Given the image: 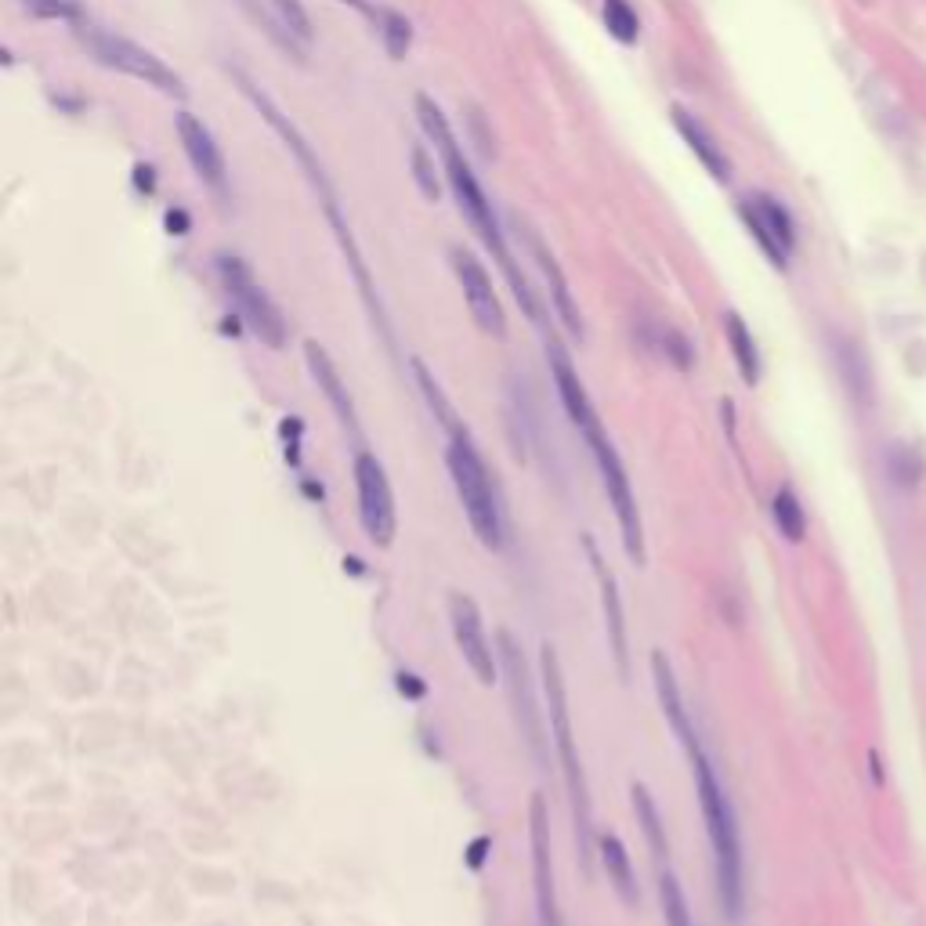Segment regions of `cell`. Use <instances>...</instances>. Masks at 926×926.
Returning <instances> with one entry per match:
<instances>
[{"instance_id": "obj_1", "label": "cell", "mask_w": 926, "mask_h": 926, "mask_svg": "<svg viewBox=\"0 0 926 926\" xmlns=\"http://www.w3.org/2000/svg\"><path fill=\"white\" fill-rule=\"evenodd\" d=\"M547 362H550V377H554V388L561 395V406H565L568 420L583 435L586 449L594 456L597 474H601V485H605V496L612 503L615 521H619V532H623V550L626 558L634 565H644V525H641V511H637V496L630 489V478H626V467L615 453L612 438H608L601 416H597L594 402L586 395L583 380H579L576 366L568 359V351L558 341H547Z\"/></svg>"}, {"instance_id": "obj_2", "label": "cell", "mask_w": 926, "mask_h": 926, "mask_svg": "<svg viewBox=\"0 0 926 926\" xmlns=\"http://www.w3.org/2000/svg\"><path fill=\"white\" fill-rule=\"evenodd\" d=\"M416 116H420V127H424L427 138L435 142L438 156H442L445 178H449V185H453V196H456V203H460V210L467 214V221L474 225V232L482 236V243L489 246V254L500 261L503 275H507V283H511L514 297H518V304L525 308V315L539 322L536 293L529 290L525 275H521L518 265H514L511 250H507V239H503L500 221H496V214H492L489 196H485L482 185H478V178H474L471 163H467V156H463V149H460V142H456V134H453V127H449V120H445V113L427 95H420L416 98Z\"/></svg>"}, {"instance_id": "obj_3", "label": "cell", "mask_w": 926, "mask_h": 926, "mask_svg": "<svg viewBox=\"0 0 926 926\" xmlns=\"http://www.w3.org/2000/svg\"><path fill=\"white\" fill-rule=\"evenodd\" d=\"M539 681H543V699H547V724L550 738L558 746L561 775H565L568 804H572V832H576V861L583 876H594L597 858V832H594V804H590V785H586L583 756L576 749V731H572V709H568L565 673L554 644L543 641L539 648Z\"/></svg>"}, {"instance_id": "obj_4", "label": "cell", "mask_w": 926, "mask_h": 926, "mask_svg": "<svg viewBox=\"0 0 926 926\" xmlns=\"http://www.w3.org/2000/svg\"><path fill=\"white\" fill-rule=\"evenodd\" d=\"M688 753L691 778H695V796L702 807V822H706L709 847H713V869H717V894L728 919L742 916V840H738L735 807H731L717 771L709 764L706 749L699 742V731L681 742Z\"/></svg>"}, {"instance_id": "obj_5", "label": "cell", "mask_w": 926, "mask_h": 926, "mask_svg": "<svg viewBox=\"0 0 926 926\" xmlns=\"http://www.w3.org/2000/svg\"><path fill=\"white\" fill-rule=\"evenodd\" d=\"M449 478H453V489L463 503V514L471 521L478 543L489 550H503V539H507V521H503V507L500 496H496V485H492V474L485 467L478 445L471 442L467 427H456L449 431Z\"/></svg>"}, {"instance_id": "obj_6", "label": "cell", "mask_w": 926, "mask_h": 926, "mask_svg": "<svg viewBox=\"0 0 926 926\" xmlns=\"http://www.w3.org/2000/svg\"><path fill=\"white\" fill-rule=\"evenodd\" d=\"M76 40H80L87 55L95 58V62H102L105 69L134 76V80H142L145 87H156V91L167 98L189 95V91H185V80H181L163 58H156L149 48L120 37L113 29H102V26H95V22H80V26H76Z\"/></svg>"}, {"instance_id": "obj_7", "label": "cell", "mask_w": 926, "mask_h": 926, "mask_svg": "<svg viewBox=\"0 0 926 926\" xmlns=\"http://www.w3.org/2000/svg\"><path fill=\"white\" fill-rule=\"evenodd\" d=\"M218 275H221V283H225L228 297H232V304H236L239 319L250 326V333H254L257 341L268 344V348H283L286 319H283V312H279V304L265 293V286L257 283L254 272L246 268V261H239V257H232V254H221Z\"/></svg>"}, {"instance_id": "obj_8", "label": "cell", "mask_w": 926, "mask_h": 926, "mask_svg": "<svg viewBox=\"0 0 926 926\" xmlns=\"http://www.w3.org/2000/svg\"><path fill=\"white\" fill-rule=\"evenodd\" d=\"M355 489H359V518L366 529L369 543L377 547H391L398 529L395 514V492H391L388 471L373 453L355 456Z\"/></svg>"}, {"instance_id": "obj_9", "label": "cell", "mask_w": 926, "mask_h": 926, "mask_svg": "<svg viewBox=\"0 0 926 926\" xmlns=\"http://www.w3.org/2000/svg\"><path fill=\"white\" fill-rule=\"evenodd\" d=\"M738 210H742V221H746V228L760 243V250L771 257V265L775 268L789 265V257L796 250V221L782 199L767 196V192H753V196L742 199Z\"/></svg>"}, {"instance_id": "obj_10", "label": "cell", "mask_w": 926, "mask_h": 926, "mask_svg": "<svg viewBox=\"0 0 926 926\" xmlns=\"http://www.w3.org/2000/svg\"><path fill=\"white\" fill-rule=\"evenodd\" d=\"M449 626H453L456 648H460L467 670L478 677V684H496L500 677V652H492L489 637H485L482 612L467 594H449Z\"/></svg>"}, {"instance_id": "obj_11", "label": "cell", "mask_w": 926, "mask_h": 926, "mask_svg": "<svg viewBox=\"0 0 926 926\" xmlns=\"http://www.w3.org/2000/svg\"><path fill=\"white\" fill-rule=\"evenodd\" d=\"M525 648L518 644V637L511 630H500V666L507 673V691H511L514 702V717H518V728L529 742V749L536 756H543V720L547 713H539L536 695H532V681H529V666H525Z\"/></svg>"}, {"instance_id": "obj_12", "label": "cell", "mask_w": 926, "mask_h": 926, "mask_svg": "<svg viewBox=\"0 0 926 926\" xmlns=\"http://www.w3.org/2000/svg\"><path fill=\"white\" fill-rule=\"evenodd\" d=\"M529 840H532V883H536L539 926H565L558 905V883H554V854H550V818L543 796H532L529 807Z\"/></svg>"}, {"instance_id": "obj_13", "label": "cell", "mask_w": 926, "mask_h": 926, "mask_svg": "<svg viewBox=\"0 0 926 926\" xmlns=\"http://www.w3.org/2000/svg\"><path fill=\"white\" fill-rule=\"evenodd\" d=\"M453 268L456 279L463 286V297H467V308H471L474 322L482 326L489 337H507V315H503V304L492 290L489 272L482 268V261L467 250H453Z\"/></svg>"}, {"instance_id": "obj_14", "label": "cell", "mask_w": 926, "mask_h": 926, "mask_svg": "<svg viewBox=\"0 0 926 926\" xmlns=\"http://www.w3.org/2000/svg\"><path fill=\"white\" fill-rule=\"evenodd\" d=\"M583 547L590 554V565H594L597 576V590H601V612H605V630H608V648H612V659L619 666V673H630V652H626V619H623V601H619V583H615L612 568L605 565L601 550H597L594 536H583Z\"/></svg>"}, {"instance_id": "obj_15", "label": "cell", "mask_w": 926, "mask_h": 926, "mask_svg": "<svg viewBox=\"0 0 926 926\" xmlns=\"http://www.w3.org/2000/svg\"><path fill=\"white\" fill-rule=\"evenodd\" d=\"M178 138H181V145H185V156H189L192 171L207 181L214 192H225V185H228L225 156H221L214 134L207 131V123L196 120L192 113H181L178 116Z\"/></svg>"}, {"instance_id": "obj_16", "label": "cell", "mask_w": 926, "mask_h": 926, "mask_svg": "<svg viewBox=\"0 0 926 926\" xmlns=\"http://www.w3.org/2000/svg\"><path fill=\"white\" fill-rule=\"evenodd\" d=\"M304 359H308V369H312L315 384H319V391L333 406V413L341 416V424L355 435V431H359V416H355L351 395H348V388H344V380H341V373H337V366H333V359L326 355V348L315 344V341H308L304 344Z\"/></svg>"}, {"instance_id": "obj_17", "label": "cell", "mask_w": 926, "mask_h": 926, "mask_svg": "<svg viewBox=\"0 0 926 926\" xmlns=\"http://www.w3.org/2000/svg\"><path fill=\"white\" fill-rule=\"evenodd\" d=\"M673 123H677V131H681L684 142L691 145V152L702 160V167H706L717 181H728L731 178L728 152H724V145L706 131V123H702L695 113H688V109H681V105H673Z\"/></svg>"}, {"instance_id": "obj_18", "label": "cell", "mask_w": 926, "mask_h": 926, "mask_svg": "<svg viewBox=\"0 0 926 926\" xmlns=\"http://www.w3.org/2000/svg\"><path fill=\"white\" fill-rule=\"evenodd\" d=\"M652 677H655V695H659L662 717H666V724H670L673 735L684 742L688 735H695V724H691L688 709H684L681 684H677V677H673L670 659H666V652H659V648L652 652Z\"/></svg>"}, {"instance_id": "obj_19", "label": "cell", "mask_w": 926, "mask_h": 926, "mask_svg": "<svg viewBox=\"0 0 926 926\" xmlns=\"http://www.w3.org/2000/svg\"><path fill=\"white\" fill-rule=\"evenodd\" d=\"M597 854H601V865H605L608 883L615 887L619 901L626 908L641 905V890H637V876L634 865H630V854H626V843L615 832H597Z\"/></svg>"}, {"instance_id": "obj_20", "label": "cell", "mask_w": 926, "mask_h": 926, "mask_svg": "<svg viewBox=\"0 0 926 926\" xmlns=\"http://www.w3.org/2000/svg\"><path fill=\"white\" fill-rule=\"evenodd\" d=\"M529 246H532V254H536L539 268H543V279H547V286H550V301L558 308L565 330L572 333V337H583V315H579L576 301H572V293H568V283H565V275H561L558 261H554V254H550L536 236H529Z\"/></svg>"}, {"instance_id": "obj_21", "label": "cell", "mask_w": 926, "mask_h": 926, "mask_svg": "<svg viewBox=\"0 0 926 926\" xmlns=\"http://www.w3.org/2000/svg\"><path fill=\"white\" fill-rule=\"evenodd\" d=\"M630 796H634L637 825H641L644 840L652 847L655 865L666 869V865H670V840H666V825H662V818H659V807H655L652 793H648V785L644 782H630Z\"/></svg>"}, {"instance_id": "obj_22", "label": "cell", "mask_w": 926, "mask_h": 926, "mask_svg": "<svg viewBox=\"0 0 926 926\" xmlns=\"http://www.w3.org/2000/svg\"><path fill=\"white\" fill-rule=\"evenodd\" d=\"M887 478L894 489L916 492L926 482V456L919 445L912 442H894L887 449Z\"/></svg>"}, {"instance_id": "obj_23", "label": "cell", "mask_w": 926, "mask_h": 926, "mask_svg": "<svg viewBox=\"0 0 926 926\" xmlns=\"http://www.w3.org/2000/svg\"><path fill=\"white\" fill-rule=\"evenodd\" d=\"M724 337H728V344H731V355H735L742 380H746V384H756V380H760V351H756L753 333H749V326L742 322L738 312L724 315Z\"/></svg>"}, {"instance_id": "obj_24", "label": "cell", "mask_w": 926, "mask_h": 926, "mask_svg": "<svg viewBox=\"0 0 926 926\" xmlns=\"http://www.w3.org/2000/svg\"><path fill=\"white\" fill-rule=\"evenodd\" d=\"M771 514H775L778 532H782L789 543H800V539H804V532H807L804 507H800V496H796L789 485H782V489L775 492V500H771Z\"/></svg>"}, {"instance_id": "obj_25", "label": "cell", "mask_w": 926, "mask_h": 926, "mask_svg": "<svg viewBox=\"0 0 926 926\" xmlns=\"http://www.w3.org/2000/svg\"><path fill=\"white\" fill-rule=\"evenodd\" d=\"M373 19H377L384 51H388L395 62L398 58H406L409 48H413V26H409L406 15H398V11H391V8H377L373 11Z\"/></svg>"}, {"instance_id": "obj_26", "label": "cell", "mask_w": 926, "mask_h": 926, "mask_svg": "<svg viewBox=\"0 0 926 926\" xmlns=\"http://www.w3.org/2000/svg\"><path fill=\"white\" fill-rule=\"evenodd\" d=\"M659 901H662V919H666V926H695V919H691V912H688V898H684V890H681V883H677V876H673V869L659 872Z\"/></svg>"}, {"instance_id": "obj_27", "label": "cell", "mask_w": 926, "mask_h": 926, "mask_svg": "<svg viewBox=\"0 0 926 926\" xmlns=\"http://www.w3.org/2000/svg\"><path fill=\"white\" fill-rule=\"evenodd\" d=\"M601 15H605L608 33H612L619 44H637V37H641V19H637V11L630 8V0H605Z\"/></svg>"}, {"instance_id": "obj_28", "label": "cell", "mask_w": 926, "mask_h": 926, "mask_svg": "<svg viewBox=\"0 0 926 926\" xmlns=\"http://www.w3.org/2000/svg\"><path fill=\"white\" fill-rule=\"evenodd\" d=\"M19 4H22V11L37 15V19L73 22V26H80V22H84V11H80V4H76V0H19Z\"/></svg>"}, {"instance_id": "obj_29", "label": "cell", "mask_w": 926, "mask_h": 926, "mask_svg": "<svg viewBox=\"0 0 926 926\" xmlns=\"http://www.w3.org/2000/svg\"><path fill=\"white\" fill-rule=\"evenodd\" d=\"M272 8L279 11V19L286 22L290 33H297L301 40L312 37V22H308V11H304L301 0H272Z\"/></svg>"}, {"instance_id": "obj_30", "label": "cell", "mask_w": 926, "mask_h": 926, "mask_svg": "<svg viewBox=\"0 0 926 926\" xmlns=\"http://www.w3.org/2000/svg\"><path fill=\"white\" fill-rule=\"evenodd\" d=\"M413 171H416V185H420V192H424L427 199H438L435 167H431V160H427L424 145H416V149H413Z\"/></svg>"}, {"instance_id": "obj_31", "label": "cell", "mask_w": 926, "mask_h": 926, "mask_svg": "<svg viewBox=\"0 0 926 926\" xmlns=\"http://www.w3.org/2000/svg\"><path fill=\"white\" fill-rule=\"evenodd\" d=\"M344 4H351V8H366V0H344Z\"/></svg>"}]
</instances>
